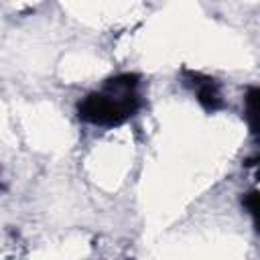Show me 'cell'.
I'll use <instances>...</instances> for the list:
<instances>
[{"mask_svg": "<svg viewBox=\"0 0 260 260\" xmlns=\"http://www.w3.org/2000/svg\"><path fill=\"white\" fill-rule=\"evenodd\" d=\"M142 79L138 73H116L77 102V118L95 128H118L142 108Z\"/></svg>", "mask_w": 260, "mask_h": 260, "instance_id": "6da1fadb", "label": "cell"}, {"mask_svg": "<svg viewBox=\"0 0 260 260\" xmlns=\"http://www.w3.org/2000/svg\"><path fill=\"white\" fill-rule=\"evenodd\" d=\"M181 79H183V85L193 93L197 104L207 114H215L223 108V91H221V85L215 77L185 67L181 71Z\"/></svg>", "mask_w": 260, "mask_h": 260, "instance_id": "7a4b0ae2", "label": "cell"}, {"mask_svg": "<svg viewBox=\"0 0 260 260\" xmlns=\"http://www.w3.org/2000/svg\"><path fill=\"white\" fill-rule=\"evenodd\" d=\"M244 120L250 134L260 140V87H248L244 95Z\"/></svg>", "mask_w": 260, "mask_h": 260, "instance_id": "3957f363", "label": "cell"}, {"mask_svg": "<svg viewBox=\"0 0 260 260\" xmlns=\"http://www.w3.org/2000/svg\"><path fill=\"white\" fill-rule=\"evenodd\" d=\"M242 207L246 209V213L252 219V225L256 230V234L260 236V191L258 189H250L242 195Z\"/></svg>", "mask_w": 260, "mask_h": 260, "instance_id": "277c9868", "label": "cell"}, {"mask_svg": "<svg viewBox=\"0 0 260 260\" xmlns=\"http://www.w3.org/2000/svg\"><path fill=\"white\" fill-rule=\"evenodd\" d=\"M244 167H246V169H252V171H254V179H256V181H260V154L246 158Z\"/></svg>", "mask_w": 260, "mask_h": 260, "instance_id": "5b68a950", "label": "cell"}]
</instances>
